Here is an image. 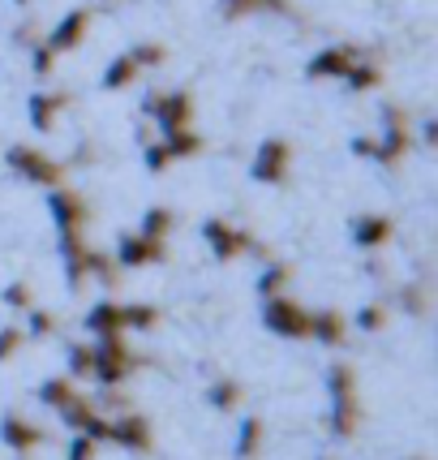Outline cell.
Listing matches in <instances>:
<instances>
[{
	"mask_svg": "<svg viewBox=\"0 0 438 460\" xmlns=\"http://www.w3.org/2000/svg\"><path fill=\"white\" fill-rule=\"evenodd\" d=\"M408 151H413V117H408L399 103H387V108H382V138H365V134L353 138V155L374 160V164H382V168L404 164Z\"/></svg>",
	"mask_w": 438,
	"mask_h": 460,
	"instance_id": "6da1fadb",
	"label": "cell"
},
{
	"mask_svg": "<svg viewBox=\"0 0 438 460\" xmlns=\"http://www.w3.org/2000/svg\"><path fill=\"white\" fill-rule=\"evenodd\" d=\"M327 392H331V435L336 439H353L361 430V418H365V409H361V392H357V370L348 366V361H336L331 370H327Z\"/></svg>",
	"mask_w": 438,
	"mask_h": 460,
	"instance_id": "7a4b0ae2",
	"label": "cell"
},
{
	"mask_svg": "<svg viewBox=\"0 0 438 460\" xmlns=\"http://www.w3.org/2000/svg\"><path fill=\"white\" fill-rule=\"evenodd\" d=\"M4 164H9L13 177L31 181V185H39V190H57V185H65V164L52 160V155L39 151V146L13 142V146L4 151Z\"/></svg>",
	"mask_w": 438,
	"mask_h": 460,
	"instance_id": "3957f363",
	"label": "cell"
},
{
	"mask_svg": "<svg viewBox=\"0 0 438 460\" xmlns=\"http://www.w3.org/2000/svg\"><path fill=\"white\" fill-rule=\"evenodd\" d=\"M95 344V375L91 379L100 387H120L129 383V375L138 370V353L129 349V336H103V341H91Z\"/></svg>",
	"mask_w": 438,
	"mask_h": 460,
	"instance_id": "277c9868",
	"label": "cell"
},
{
	"mask_svg": "<svg viewBox=\"0 0 438 460\" xmlns=\"http://www.w3.org/2000/svg\"><path fill=\"white\" fill-rule=\"evenodd\" d=\"M142 112L155 120L160 134H177V129H194V95L189 91H151Z\"/></svg>",
	"mask_w": 438,
	"mask_h": 460,
	"instance_id": "5b68a950",
	"label": "cell"
},
{
	"mask_svg": "<svg viewBox=\"0 0 438 460\" xmlns=\"http://www.w3.org/2000/svg\"><path fill=\"white\" fill-rule=\"evenodd\" d=\"M262 323H267V332H276L279 341H310V310L301 301H293L288 293L262 297Z\"/></svg>",
	"mask_w": 438,
	"mask_h": 460,
	"instance_id": "8992f818",
	"label": "cell"
},
{
	"mask_svg": "<svg viewBox=\"0 0 438 460\" xmlns=\"http://www.w3.org/2000/svg\"><path fill=\"white\" fill-rule=\"evenodd\" d=\"M202 151V134L198 129H177V134H160L155 142L142 146V160H146V172H163L180 160H194Z\"/></svg>",
	"mask_w": 438,
	"mask_h": 460,
	"instance_id": "52a82bcc",
	"label": "cell"
},
{
	"mask_svg": "<svg viewBox=\"0 0 438 460\" xmlns=\"http://www.w3.org/2000/svg\"><path fill=\"white\" fill-rule=\"evenodd\" d=\"M202 241H206V250L215 254V262H237L241 254H267L258 241L250 237V228H237V224L228 220H206L202 224Z\"/></svg>",
	"mask_w": 438,
	"mask_h": 460,
	"instance_id": "ba28073f",
	"label": "cell"
},
{
	"mask_svg": "<svg viewBox=\"0 0 438 460\" xmlns=\"http://www.w3.org/2000/svg\"><path fill=\"white\" fill-rule=\"evenodd\" d=\"M288 172H293V146H288V138L258 142L254 164H250V177L258 181V185H284Z\"/></svg>",
	"mask_w": 438,
	"mask_h": 460,
	"instance_id": "9c48e42d",
	"label": "cell"
},
{
	"mask_svg": "<svg viewBox=\"0 0 438 460\" xmlns=\"http://www.w3.org/2000/svg\"><path fill=\"white\" fill-rule=\"evenodd\" d=\"M117 267L120 271H142V267H160L168 262V241H155V237H142V233H125L117 241Z\"/></svg>",
	"mask_w": 438,
	"mask_h": 460,
	"instance_id": "30bf717a",
	"label": "cell"
},
{
	"mask_svg": "<svg viewBox=\"0 0 438 460\" xmlns=\"http://www.w3.org/2000/svg\"><path fill=\"white\" fill-rule=\"evenodd\" d=\"M91 22H95V13L82 4V9H69L65 18L43 35V48L52 52V57H60V52H74V48H82L86 43V35H91Z\"/></svg>",
	"mask_w": 438,
	"mask_h": 460,
	"instance_id": "8fae6325",
	"label": "cell"
},
{
	"mask_svg": "<svg viewBox=\"0 0 438 460\" xmlns=\"http://www.w3.org/2000/svg\"><path fill=\"white\" fill-rule=\"evenodd\" d=\"M108 443H117L125 452H151L155 447V430H151V421L142 413L125 409L117 418H108Z\"/></svg>",
	"mask_w": 438,
	"mask_h": 460,
	"instance_id": "7c38bea8",
	"label": "cell"
},
{
	"mask_svg": "<svg viewBox=\"0 0 438 460\" xmlns=\"http://www.w3.org/2000/svg\"><path fill=\"white\" fill-rule=\"evenodd\" d=\"M361 52L353 48V43H331V48H322V52H314L310 57V65H305V78L310 82H344V74L353 69V60H357Z\"/></svg>",
	"mask_w": 438,
	"mask_h": 460,
	"instance_id": "4fadbf2b",
	"label": "cell"
},
{
	"mask_svg": "<svg viewBox=\"0 0 438 460\" xmlns=\"http://www.w3.org/2000/svg\"><path fill=\"white\" fill-rule=\"evenodd\" d=\"M48 207H52V216H57V233L60 228H78V233H86V224H91V202L82 199L78 190L57 185V190L48 194Z\"/></svg>",
	"mask_w": 438,
	"mask_h": 460,
	"instance_id": "5bb4252c",
	"label": "cell"
},
{
	"mask_svg": "<svg viewBox=\"0 0 438 460\" xmlns=\"http://www.w3.org/2000/svg\"><path fill=\"white\" fill-rule=\"evenodd\" d=\"M65 108H69V95H65V91H35V95L26 100V120H31V129L52 134Z\"/></svg>",
	"mask_w": 438,
	"mask_h": 460,
	"instance_id": "9a60e30c",
	"label": "cell"
},
{
	"mask_svg": "<svg viewBox=\"0 0 438 460\" xmlns=\"http://www.w3.org/2000/svg\"><path fill=\"white\" fill-rule=\"evenodd\" d=\"M0 443H4L9 452H18V456H31L43 443V430L31 418H22V413H4V418H0Z\"/></svg>",
	"mask_w": 438,
	"mask_h": 460,
	"instance_id": "2e32d148",
	"label": "cell"
},
{
	"mask_svg": "<svg viewBox=\"0 0 438 460\" xmlns=\"http://www.w3.org/2000/svg\"><path fill=\"white\" fill-rule=\"evenodd\" d=\"M396 237V220L391 216H382V211H365L353 220V245L357 250H379L387 241Z\"/></svg>",
	"mask_w": 438,
	"mask_h": 460,
	"instance_id": "e0dca14e",
	"label": "cell"
},
{
	"mask_svg": "<svg viewBox=\"0 0 438 460\" xmlns=\"http://www.w3.org/2000/svg\"><path fill=\"white\" fill-rule=\"evenodd\" d=\"M86 332L91 341H103V336H125V301H95L86 310Z\"/></svg>",
	"mask_w": 438,
	"mask_h": 460,
	"instance_id": "ac0fdd59",
	"label": "cell"
},
{
	"mask_svg": "<svg viewBox=\"0 0 438 460\" xmlns=\"http://www.w3.org/2000/svg\"><path fill=\"white\" fill-rule=\"evenodd\" d=\"M310 341L327 344V349H336V344L348 341V319L339 314V310H310Z\"/></svg>",
	"mask_w": 438,
	"mask_h": 460,
	"instance_id": "d6986e66",
	"label": "cell"
},
{
	"mask_svg": "<svg viewBox=\"0 0 438 460\" xmlns=\"http://www.w3.org/2000/svg\"><path fill=\"white\" fill-rule=\"evenodd\" d=\"M262 447H267V426H262V418H241L237 439H232V456L237 460H258Z\"/></svg>",
	"mask_w": 438,
	"mask_h": 460,
	"instance_id": "ffe728a7",
	"label": "cell"
},
{
	"mask_svg": "<svg viewBox=\"0 0 438 460\" xmlns=\"http://www.w3.org/2000/svg\"><path fill=\"white\" fill-rule=\"evenodd\" d=\"M206 401H211L215 413H232V409H241V401H245V387H241L232 375H215V379L206 383Z\"/></svg>",
	"mask_w": 438,
	"mask_h": 460,
	"instance_id": "44dd1931",
	"label": "cell"
},
{
	"mask_svg": "<svg viewBox=\"0 0 438 460\" xmlns=\"http://www.w3.org/2000/svg\"><path fill=\"white\" fill-rule=\"evenodd\" d=\"M219 13L223 22H241L250 13H293L288 0H219Z\"/></svg>",
	"mask_w": 438,
	"mask_h": 460,
	"instance_id": "7402d4cb",
	"label": "cell"
},
{
	"mask_svg": "<svg viewBox=\"0 0 438 460\" xmlns=\"http://www.w3.org/2000/svg\"><path fill=\"white\" fill-rule=\"evenodd\" d=\"M138 78H142V69H138V60H134V52H120L103 69V91H129Z\"/></svg>",
	"mask_w": 438,
	"mask_h": 460,
	"instance_id": "603a6c76",
	"label": "cell"
},
{
	"mask_svg": "<svg viewBox=\"0 0 438 460\" xmlns=\"http://www.w3.org/2000/svg\"><path fill=\"white\" fill-rule=\"evenodd\" d=\"M78 396H82L78 383L69 379V375H57V379H43L39 383V401L48 404V409H57V413H65V409L78 401Z\"/></svg>",
	"mask_w": 438,
	"mask_h": 460,
	"instance_id": "cb8c5ba5",
	"label": "cell"
},
{
	"mask_svg": "<svg viewBox=\"0 0 438 460\" xmlns=\"http://www.w3.org/2000/svg\"><path fill=\"white\" fill-rule=\"evenodd\" d=\"M396 305L408 314V319H425L430 305H434V297H430V288L421 280H413V284H399L396 288Z\"/></svg>",
	"mask_w": 438,
	"mask_h": 460,
	"instance_id": "d4e9b609",
	"label": "cell"
},
{
	"mask_svg": "<svg viewBox=\"0 0 438 460\" xmlns=\"http://www.w3.org/2000/svg\"><path fill=\"white\" fill-rule=\"evenodd\" d=\"M86 276H91V280H100L103 288H117L120 267H117L112 254H103V250H91V245H86Z\"/></svg>",
	"mask_w": 438,
	"mask_h": 460,
	"instance_id": "484cf974",
	"label": "cell"
},
{
	"mask_svg": "<svg viewBox=\"0 0 438 460\" xmlns=\"http://www.w3.org/2000/svg\"><path fill=\"white\" fill-rule=\"evenodd\" d=\"M344 82L357 91V95H365V91H379V82H382V69L374 65L370 57H357L353 60V69L344 74Z\"/></svg>",
	"mask_w": 438,
	"mask_h": 460,
	"instance_id": "4316f807",
	"label": "cell"
},
{
	"mask_svg": "<svg viewBox=\"0 0 438 460\" xmlns=\"http://www.w3.org/2000/svg\"><path fill=\"white\" fill-rule=\"evenodd\" d=\"M293 284V267L288 262H267V271L258 276V297H279Z\"/></svg>",
	"mask_w": 438,
	"mask_h": 460,
	"instance_id": "83f0119b",
	"label": "cell"
},
{
	"mask_svg": "<svg viewBox=\"0 0 438 460\" xmlns=\"http://www.w3.org/2000/svg\"><path fill=\"white\" fill-rule=\"evenodd\" d=\"M172 224H177V216H172V207H151V211L142 216L138 233H142V237L168 241V233H172Z\"/></svg>",
	"mask_w": 438,
	"mask_h": 460,
	"instance_id": "f1b7e54d",
	"label": "cell"
},
{
	"mask_svg": "<svg viewBox=\"0 0 438 460\" xmlns=\"http://www.w3.org/2000/svg\"><path fill=\"white\" fill-rule=\"evenodd\" d=\"M91 375H95V344H69V379H91Z\"/></svg>",
	"mask_w": 438,
	"mask_h": 460,
	"instance_id": "f546056e",
	"label": "cell"
},
{
	"mask_svg": "<svg viewBox=\"0 0 438 460\" xmlns=\"http://www.w3.org/2000/svg\"><path fill=\"white\" fill-rule=\"evenodd\" d=\"M22 332H26V341H48V336H57V314H52V310H39V305H31Z\"/></svg>",
	"mask_w": 438,
	"mask_h": 460,
	"instance_id": "4dcf8cb0",
	"label": "cell"
},
{
	"mask_svg": "<svg viewBox=\"0 0 438 460\" xmlns=\"http://www.w3.org/2000/svg\"><path fill=\"white\" fill-rule=\"evenodd\" d=\"M0 301L9 305V310H18V314H26L31 305H35V288L26 280H13V284H4V293H0Z\"/></svg>",
	"mask_w": 438,
	"mask_h": 460,
	"instance_id": "1f68e13d",
	"label": "cell"
},
{
	"mask_svg": "<svg viewBox=\"0 0 438 460\" xmlns=\"http://www.w3.org/2000/svg\"><path fill=\"white\" fill-rule=\"evenodd\" d=\"M155 323H160V310H155V305H129V301H125V327H129V332H151Z\"/></svg>",
	"mask_w": 438,
	"mask_h": 460,
	"instance_id": "d6a6232c",
	"label": "cell"
},
{
	"mask_svg": "<svg viewBox=\"0 0 438 460\" xmlns=\"http://www.w3.org/2000/svg\"><path fill=\"white\" fill-rule=\"evenodd\" d=\"M129 52H134V60H138V69L142 74H146V69H160L163 60H168V48H163V43H134V48H129Z\"/></svg>",
	"mask_w": 438,
	"mask_h": 460,
	"instance_id": "836d02e7",
	"label": "cell"
},
{
	"mask_svg": "<svg viewBox=\"0 0 438 460\" xmlns=\"http://www.w3.org/2000/svg\"><path fill=\"white\" fill-rule=\"evenodd\" d=\"M387 327V305L382 301H370L357 310V332H382Z\"/></svg>",
	"mask_w": 438,
	"mask_h": 460,
	"instance_id": "e575fe53",
	"label": "cell"
},
{
	"mask_svg": "<svg viewBox=\"0 0 438 460\" xmlns=\"http://www.w3.org/2000/svg\"><path fill=\"white\" fill-rule=\"evenodd\" d=\"M22 349H26V332H22L18 323H9V327H0V361L18 358Z\"/></svg>",
	"mask_w": 438,
	"mask_h": 460,
	"instance_id": "d590c367",
	"label": "cell"
},
{
	"mask_svg": "<svg viewBox=\"0 0 438 460\" xmlns=\"http://www.w3.org/2000/svg\"><path fill=\"white\" fill-rule=\"evenodd\" d=\"M31 69H35V78H52V69H57V57L43 48V40L31 48Z\"/></svg>",
	"mask_w": 438,
	"mask_h": 460,
	"instance_id": "8d00e7d4",
	"label": "cell"
},
{
	"mask_svg": "<svg viewBox=\"0 0 438 460\" xmlns=\"http://www.w3.org/2000/svg\"><path fill=\"white\" fill-rule=\"evenodd\" d=\"M95 452H100V443L91 439V435H78V430H74V439H69V460H95Z\"/></svg>",
	"mask_w": 438,
	"mask_h": 460,
	"instance_id": "74e56055",
	"label": "cell"
},
{
	"mask_svg": "<svg viewBox=\"0 0 438 460\" xmlns=\"http://www.w3.org/2000/svg\"><path fill=\"white\" fill-rule=\"evenodd\" d=\"M95 404H100V409H112V413H125V409H129V396H125L120 387H108L103 401H95Z\"/></svg>",
	"mask_w": 438,
	"mask_h": 460,
	"instance_id": "f35d334b",
	"label": "cell"
},
{
	"mask_svg": "<svg viewBox=\"0 0 438 460\" xmlns=\"http://www.w3.org/2000/svg\"><path fill=\"white\" fill-rule=\"evenodd\" d=\"M421 138H425V146H434V142H438V125H434V120H425V129H421Z\"/></svg>",
	"mask_w": 438,
	"mask_h": 460,
	"instance_id": "ab89813d",
	"label": "cell"
},
{
	"mask_svg": "<svg viewBox=\"0 0 438 460\" xmlns=\"http://www.w3.org/2000/svg\"><path fill=\"white\" fill-rule=\"evenodd\" d=\"M13 4H31V0H13Z\"/></svg>",
	"mask_w": 438,
	"mask_h": 460,
	"instance_id": "60d3db41",
	"label": "cell"
},
{
	"mask_svg": "<svg viewBox=\"0 0 438 460\" xmlns=\"http://www.w3.org/2000/svg\"><path fill=\"white\" fill-rule=\"evenodd\" d=\"M408 460H425V456H408Z\"/></svg>",
	"mask_w": 438,
	"mask_h": 460,
	"instance_id": "b9f144b4",
	"label": "cell"
},
{
	"mask_svg": "<svg viewBox=\"0 0 438 460\" xmlns=\"http://www.w3.org/2000/svg\"><path fill=\"white\" fill-rule=\"evenodd\" d=\"M22 460H26V456H22Z\"/></svg>",
	"mask_w": 438,
	"mask_h": 460,
	"instance_id": "7bdbcfd3",
	"label": "cell"
}]
</instances>
